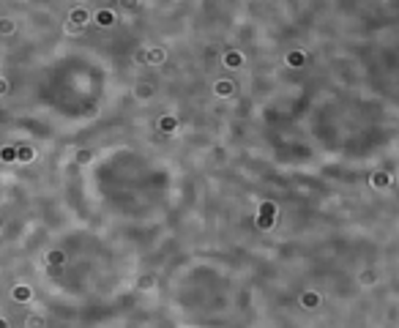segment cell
Returning <instances> with one entry per match:
<instances>
[{
	"instance_id": "ba28073f",
	"label": "cell",
	"mask_w": 399,
	"mask_h": 328,
	"mask_svg": "<svg viewBox=\"0 0 399 328\" xmlns=\"http://www.w3.org/2000/svg\"><path fill=\"white\" fill-rule=\"evenodd\" d=\"M164 60H167V50H161V46H153V50H145V63L161 66Z\"/></svg>"
},
{
	"instance_id": "ac0fdd59",
	"label": "cell",
	"mask_w": 399,
	"mask_h": 328,
	"mask_svg": "<svg viewBox=\"0 0 399 328\" xmlns=\"http://www.w3.org/2000/svg\"><path fill=\"white\" fill-rule=\"evenodd\" d=\"M137 287H140V290H153V287H156V276H153V273H145V276H140V279H137Z\"/></svg>"
},
{
	"instance_id": "44dd1931",
	"label": "cell",
	"mask_w": 399,
	"mask_h": 328,
	"mask_svg": "<svg viewBox=\"0 0 399 328\" xmlns=\"http://www.w3.org/2000/svg\"><path fill=\"white\" fill-rule=\"evenodd\" d=\"M91 162H93L91 151H77V164H91Z\"/></svg>"
},
{
	"instance_id": "d6986e66",
	"label": "cell",
	"mask_w": 399,
	"mask_h": 328,
	"mask_svg": "<svg viewBox=\"0 0 399 328\" xmlns=\"http://www.w3.org/2000/svg\"><path fill=\"white\" fill-rule=\"evenodd\" d=\"M358 282H361L364 287L375 285V282H377V271H372V268H367V271H361V276H358Z\"/></svg>"
},
{
	"instance_id": "7a4b0ae2",
	"label": "cell",
	"mask_w": 399,
	"mask_h": 328,
	"mask_svg": "<svg viewBox=\"0 0 399 328\" xmlns=\"http://www.w3.org/2000/svg\"><path fill=\"white\" fill-rule=\"evenodd\" d=\"M93 22H96L99 28H112L118 19H115V11L112 9H99L96 14H93Z\"/></svg>"
},
{
	"instance_id": "2e32d148",
	"label": "cell",
	"mask_w": 399,
	"mask_h": 328,
	"mask_svg": "<svg viewBox=\"0 0 399 328\" xmlns=\"http://www.w3.org/2000/svg\"><path fill=\"white\" fill-rule=\"evenodd\" d=\"M25 328H47V320L41 314H28L25 317Z\"/></svg>"
},
{
	"instance_id": "603a6c76",
	"label": "cell",
	"mask_w": 399,
	"mask_h": 328,
	"mask_svg": "<svg viewBox=\"0 0 399 328\" xmlns=\"http://www.w3.org/2000/svg\"><path fill=\"white\" fill-rule=\"evenodd\" d=\"M6 93H9V79L0 77V96H6Z\"/></svg>"
},
{
	"instance_id": "30bf717a",
	"label": "cell",
	"mask_w": 399,
	"mask_h": 328,
	"mask_svg": "<svg viewBox=\"0 0 399 328\" xmlns=\"http://www.w3.org/2000/svg\"><path fill=\"white\" fill-rule=\"evenodd\" d=\"M33 159H36V151H33L30 145H17V162H22V164H30Z\"/></svg>"
},
{
	"instance_id": "cb8c5ba5",
	"label": "cell",
	"mask_w": 399,
	"mask_h": 328,
	"mask_svg": "<svg viewBox=\"0 0 399 328\" xmlns=\"http://www.w3.org/2000/svg\"><path fill=\"white\" fill-rule=\"evenodd\" d=\"M134 60H137V63H145V50H137V55H134Z\"/></svg>"
},
{
	"instance_id": "ffe728a7",
	"label": "cell",
	"mask_w": 399,
	"mask_h": 328,
	"mask_svg": "<svg viewBox=\"0 0 399 328\" xmlns=\"http://www.w3.org/2000/svg\"><path fill=\"white\" fill-rule=\"evenodd\" d=\"M260 216H274L276 219V205L274 203H262L260 205Z\"/></svg>"
},
{
	"instance_id": "8fae6325",
	"label": "cell",
	"mask_w": 399,
	"mask_h": 328,
	"mask_svg": "<svg viewBox=\"0 0 399 328\" xmlns=\"http://www.w3.org/2000/svg\"><path fill=\"white\" fill-rule=\"evenodd\" d=\"M134 96H137L140 102H151V99H153V88L148 82H140V85H134Z\"/></svg>"
},
{
	"instance_id": "3957f363",
	"label": "cell",
	"mask_w": 399,
	"mask_h": 328,
	"mask_svg": "<svg viewBox=\"0 0 399 328\" xmlns=\"http://www.w3.org/2000/svg\"><path fill=\"white\" fill-rule=\"evenodd\" d=\"M213 93L219 99H230L235 93V82H233V79H216V82H213Z\"/></svg>"
},
{
	"instance_id": "9a60e30c",
	"label": "cell",
	"mask_w": 399,
	"mask_h": 328,
	"mask_svg": "<svg viewBox=\"0 0 399 328\" xmlns=\"http://www.w3.org/2000/svg\"><path fill=\"white\" fill-rule=\"evenodd\" d=\"M14 30H17L14 19H11V17H0V36H11Z\"/></svg>"
},
{
	"instance_id": "9c48e42d",
	"label": "cell",
	"mask_w": 399,
	"mask_h": 328,
	"mask_svg": "<svg viewBox=\"0 0 399 328\" xmlns=\"http://www.w3.org/2000/svg\"><path fill=\"white\" fill-rule=\"evenodd\" d=\"M301 306H303V309H317V306H320V296H317L315 290L301 293Z\"/></svg>"
},
{
	"instance_id": "5bb4252c",
	"label": "cell",
	"mask_w": 399,
	"mask_h": 328,
	"mask_svg": "<svg viewBox=\"0 0 399 328\" xmlns=\"http://www.w3.org/2000/svg\"><path fill=\"white\" fill-rule=\"evenodd\" d=\"M0 162L14 164L17 162V145H3V148H0Z\"/></svg>"
},
{
	"instance_id": "277c9868",
	"label": "cell",
	"mask_w": 399,
	"mask_h": 328,
	"mask_svg": "<svg viewBox=\"0 0 399 328\" xmlns=\"http://www.w3.org/2000/svg\"><path fill=\"white\" fill-rule=\"evenodd\" d=\"M369 183L375 186V189H388V186L394 183V178H391L388 172L377 170V172H372V175H369Z\"/></svg>"
},
{
	"instance_id": "8992f818",
	"label": "cell",
	"mask_w": 399,
	"mask_h": 328,
	"mask_svg": "<svg viewBox=\"0 0 399 328\" xmlns=\"http://www.w3.org/2000/svg\"><path fill=\"white\" fill-rule=\"evenodd\" d=\"M159 131L161 134H175V131H178V118L175 115H161L159 118Z\"/></svg>"
},
{
	"instance_id": "e0dca14e",
	"label": "cell",
	"mask_w": 399,
	"mask_h": 328,
	"mask_svg": "<svg viewBox=\"0 0 399 328\" xmlns=\"http://www.w3.org/2000/svg\"><path fill=\"white\" fill-rule=\"evenodd\" d=\"M254 224H257V230H271V227L276 224V219H274V216H260V213H257V216H254Z\"/></svg>"
},
{
	"instance_id": "d4e9b609",
	"label": "cell",
	"mask_w": 399,
	"mask_h": 328,
	"mask_svg": "<svg viewBox=\"0 0 399 328\" xmlns=\"http://www.w3.org/2000/svg\"><path fill=\"white\" fill-rule=\"evenodd\" d=\"M0 328H9V323H6V320H3V317H0Z\"/></svg>"
},
{
	"instance_id": "7c38bea8",
	"label": "cell",
	"mask_w": 399,
	"mask_h": 328,
	"mask_svg": "<svg viewBox=\"0 0 399 328\" xmlns=\"http://www.w3.org/2000/svg\"><path fill=\"white\" fill-rule=\"evenodd\" d=\"M47 263H50L52 268H60V265L66 263V254H63V249H50V252H47Z\"/></svg>"
},
{
	"instance_id": "6da1fadb",
	"label": "cell",
	"mask_w": 399,
	"mask_h": 328,
	"mask_svg": "<svg viewBox=\"0 0 399 328\" xmlns=\"http://www.w3.org/2000/svg\"><path fill=\"white\" fill-rule=\"evenodd\" d=\"M69 22L77 25V28H85V25L91 22V11H87L85 6H74V9L69 11Z\"/></svg>"
},
{
	"instance_id": "7402d4cb",
	"label": "cell",
	"mask_w": 399,
	"mask_h": 328,
	"mask_svg": "<svg viewBox=\"0 0 399 328\" xmlns=\"http://www.w3.org/2000/svg\"><path fill=\"white\" fill-rule=\"evenodd\" d=\"M120 6H123L126 11H131V9H140V3H137V0H123Z\"/></svg>"
},
{
	"instance_id": "52a82bcc",
	"label": "cell",
	"mask_w": 399,
	"mask_h": 328,
	"mask_svg": "<svg viewBox=\"0 0 399 328\" xmlns=\"http://www.w3.org/2000/svg\"><path fill=\"white\" fill-rule=\"evenodd\" d=\"M11 298L19 301V304H28V301L33 298V290H30L28 285H14V287H11Z\"/></svg>"
},
{
	"instance_id": "5b68a950",
	"label": "cell",
	"mask_w": 399,
	"mask_h": 328,
	"mask_svg": "<svg viewBox=\"0 0 399 328\" xmlns=\"http://www.w3.org/2000/svg\"><path fill=\"white\" fill-rule=\"evenodd\" d=\"M243 63H246L243 52H238V50H227L225 52V66H227V69H241Z\"/></svg>"
},
{
	"instance_id": "4fadbf2b",
	"label": "cell",
	"mask_w": 399,
	"mask_h": 328,
	"mask_svg": "<svg viewBox=\"0 0 399 328\" xmlns=\"http://www.w3.org/2000/svg\"><path fill=\"white\" fill-rule=\"evenodd\" d=\"M303 60H306V52H301V50L287 52V66H290V69H298V66H303Z\"/></svg>"
}]
</instances>
